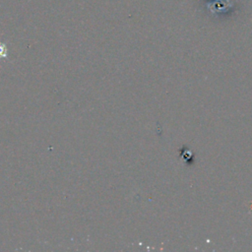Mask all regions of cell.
Masks as SVG:
<instances>
[{
  "label": "cell",
  "instance_id": "1",
  "mask_svg": "<svg viewBox=\"0 0 252 252\" xmlns=\"http://www.w3.org/2000/svg\"><path fill=\"white\" fill-rule=\"evenodd\" d=\"M7 56V47L4 43L0 42V58H4Z\"/></svg>",
  "mask_w": 252,
  "mask_h": 252
}]
</instances>
